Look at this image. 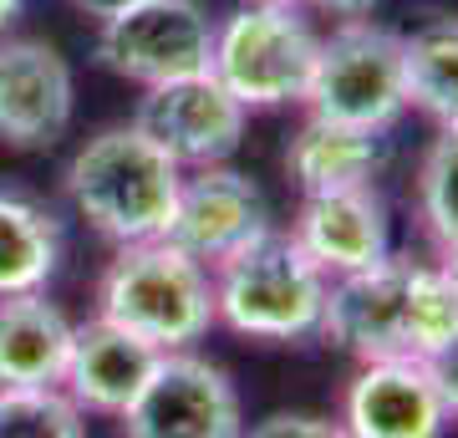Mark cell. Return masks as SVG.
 Wrapping results in <instances>:
<instances>
[{
    "label": "cell",
    "instance_id": "cell-1",
    "mask_svg": "<svg viewBox=\"0 0 458 438\" xmlns=\"http://www.w3.org/2000/svg\"><path fill=\"white\" fill-rule=\"evenodd\" d=\"M183 168L132 123L92 133L62 174L72 210L113 245L164 240L179 204Z\"/></svg>",
    "mask_w": 458,
    "mask_h": 438
},
{
    "label": "cell",
    "instance_id": "cell-2",
    "mask_svg": "<svg viewBox=\"0 0 458 438\" xmlns=\"http://www.w3.org/2000/svg\"><path fill=\"white\" fill-rule=\"evenodd\" d=\"M98 316L153 352H189L214 326V276L179 245H117L98 286Z\"/></svg>",
    "mask_w": 458,
    "mask_h": 438
},
{
    "label": "cell",
    "instance_id": "cell-3",
    "mask_svg": "<svg viewBox=\"0 0 458 438\" xmlns=\"http://www.w3.org/2000/svg\"><path fill=\"white\" fill-rule=\"evenodd\" d=\"M214 322L250 341L321 337L331 280L291 240V229H265L255 245L214 265Z\"/></svg>",
    "mask_w": 458,
    "mask_h": 438
},
{
    "label": "cell",
    "instance_id": "cell-4",
    "mask_svg": "<svg viewBox=\"0 0 458 438\" xmlns=\"http://www.w3.org/2000/svg\"><path fill=\"white\" fill-rule=\"evenodd\" d=\"M316 51H321V36L301 16V5L245 0L214 26L209 72L245 113L291 107V102H306Z\"/></svg>",
    "mask_w": 458,
    "mask_h": 438
},
{
    "label": "cell",
    "instance_id": "cell-5",
    "mask_svg": "<svg viewBox=\"0 0 458 438\" xmlns=\"http://www.w3.org/2000/svg\"><path fill=\"white\" fill-rule=\"evenodd\" d=\"M306 107L327 123L393 133L397 117L408 113L403 36L377 21H336V31L321 36V51H316Z\"/></svg>",
    "mask_w": 458,
    "mask_h": 438
},
{
    "label": "cell",
    "instance_id": "cell-6",
    "mask_svg": "<svg viewBox=\"0 0 458 438\" xmlns=\"http://www.w3.org/2000/svg\"><path fill=\"white\" fill-rule=\"evenodd\" d=\"M209 56L214 21L199 0H138L98 21V62L138 87H164L209 72Z\"/></svg>",
    "mask_w": 458,
    "mask_h": 438
},
{
    "label": "cell",
    "instance_id": "cell-7",
    "mask_svg": "<svg viewBox=\"0 0 458 438\" xmlns=\"http://www.w3.org/2000/svg\"><path fill=\"white\" fill-rule=\"evenodd\" d=\"M245 413L225 367L199 352H164L123 413V438H240Z\"/></svg>",
    "mask_w": 458,
    "mask_h": 438
},
{
    "label": "cell",
    "instance_id": "cell-8",
    "mask_svg": "<svg viewBox=\"0 0 458 438\" xmlns=\"http://www.w3.org/2000/svg\"><path fill=\"white\" fill-rule=\"evenodd\" d=\"M245 117L250 113L219 87L214 72H194L164 87H143L132 128L153 138L189 174V168H214L234 159L245 143Z\"/></svg>",
    "mask_w": 458,
    "mask_h": 438
},
{
    "label": "cell",
    "instance_id": "cell-9",
    "mask_svg": "<svg viewBox=\"0 0 458 438\" xmlns=\"http://www.w3.org/2000/svg\"><path fill=\"white\" fill-rule=\"evenodd\" d=\"M77 113V77L41 36H0V148L47 153Z\"/></svg>",
    "mask_w": 458,
    "mask_h": 438
},
{
    "label": "cell",
    "instance_id": "cell-10",
    "mask_svg": "<svg viewBox=\"0 0 458 438\" xmlns=\"http://www.w3.org/2000/svg\"><path fill=\"white\" fill-rule=\"evenodd\" d=\"M265 229H276L270 219V199L250 174L214 163V168H189L179 184V204L168 219V245H179L189 260H199L204 271L225 265L229 255H240L245 245H255Z\"/></svg>",
    "mask_w": 458,
    "mask_h": 438
},
{
    "label": "cell",
    "instance_id": "cell-11",
    "mask_svg": "<svg viewBox=\"0 0 458 438\" xmlns=\"http://www.w3.org/2000/svg\"><path fill=\"white\" fill-rule=\"evenodd\" d=\"M408 280L412 260L387 255L357 271V276L331 280L321 337L336 341L357 362H387L412 357V331H408Z\"/></svg>",
    "mask_w": 458,
    "mask_h": 438
},
{
    "label": "cell",
    "instance_id": "cell-12",
    "mask_svg": "<svg viewBox=\"0 0 458 438\" xmlns=\"http://www.w3.org/2000/svg\"><path fill=\"white\" fill-rule=\"evenodd\" d=\"M346 438H443L448 408L433 367L418 357L361 362L342 403Z\"/></svg>",
    "mask_w": 458,
    "mask_h": 438
},
{
    "label": "cell",
    "instance_id": "cell-13",
    "mask_svg": "<svg viewBox=\"0 0 458 438\" xmlns=\"http://www.w3.org/2000/svg\"><path fill=\"white\" fill-rule=\"evenodd\" d=\"M291 240L316 260V271L327 280L357 276L393 255V225H387V204L377 189L306 194L291 225Z\"/></svg>",
    "mask_w": 458,
    "mask_h": 438
},
{
    "label": "cell",
    "instance_id": "cell-14",
    "mask_svg": "<svg viewBox=\"0 0 458 438\" xmlns=\"http://www.w3.org/2000/svg\"><path fill=\"white\" fill-rule=\"evenodd\" d=\"M158 357H164V352L143 347V341L128 337L123 326L92 316V322H82L72 331V357H66V373H62V392L82 408V413L123 418Z\"/></svg>",
    "mask_w": 458,
    "mask_h": 438
},
{
    "label": "cell",
    "instance_id": "cell-15",
    "mask_svg": "<svg viewBox=\"0 0 458 438\" xmlns=\"http://www.w3.org/2000/svg\"><path fill=\"white\" fill-rule=\"evenodd\" d=\"M393 163V138L367 128H346L327 117H306L285 148V174L301 194L331 189H372V179Z\"/></svg>",
    "mask_w": 458,
    "mask_h": 438
},
{
    "label": "cell",
    "instance_id": "cell-16",
    "mask_svg": "<svg viewBox=\"0 0 458 438\" xmlns=\"http://www.w3.org/2000/svg\"><path fill=\"white\" fill-rule=\"evenodd\" d=\"M66 311L47 301V291L5 296L0 301V388H62L72 357Z\"/></svg>",
    "mask_w": 458,
    "mask_h": 438
},
{
    "label": "cell",
    "instance_id": "cell-17",
    "mask_svg": "<svg viewBox=\"0 0 458 438\" xmlns=\"http://www.w3.org/2000/svg\"><path fill=\"white\" fill-rule=\"evenodd\" d=\"M62 219L31 194L0 189V301L47 291L62 265Z\"/></svg>",
    "mask_w": 458,
    "mask_h": 438
},
{
    "label": "cell",
    "instance_id": "cell-18",
    "mask_svg": "<svg viewBox=\"0 0 458 438\" xmlns=\"http://www.w3.org/2000/svg\"><path fill=\"white\" fill-rule=\"evenodd\" d=\"M403 92L438 128H458V16H433L403 36Z\"/></svg>",
    "mask_w": 458,
    "mask_h": 438
},
{
    "label": "cell",
    "instance_id": "cell-19",
    "mask_svg": "<svg viewBox=\"0 0 458 438\" xmlns=\"http://www.w3.org/2000/svg\"><path fill=\"white\" fill-rule=\"evenodd\" d=\"M418 219L438 255L458 250V128H438L418 168Z\"/></svg>",
    "mask_w": 458,
    "mask_h": 438
},
{
    "label": "cell",
    "instance_id": "cell-20",
    "mask_svg": "<svg viewBox=\"0 0 458 438\" xmlns=\"http://www.w3.org/2000/svg\"><path fill=\"white\" fill-rule=\"evenodd\" d=\"M408 331L412 357L433 362L458 331V286L443 265H412L408 280Z\"/></svg>",
    "mask_w": 458,
    "mask_h": 438
},
{
    "label": "cell",
    "instance_id": "cell-21",
    "mask_svg": "<svg viewBox=\"0 0 458 438\" xmlns=\"http://www.w3.org/2000/svg\"><path fill=\"white\" fill-rule=\"evenodd\" d=\"M0 438H87V423L62 388H0Z\"/></svg>",
    "mask_w": 458,
    "mask_h": 438
},
{
    "label": "cell",
    "instance_id": "cell-22",
    "mask_svg": "<svg viewBox=\"0 0 458 438\" xmlns=\"http://www.w3.org/2000/svg\"><path fill=\"white\" fill-rule=\"evenodd\" d=\"M240 438H346V428L321 413H270V418L250 423Z\"/></svg>",
    "mask_w": 458,
    "mask_h": 438
},
{
    "label": "cell",
    "instance_id": "cell-23",
    "mask_svg": "<svg viewBox=\"0 0 458 438\" xmlns=\"http://www.w3.org/2000/svg\"><path fill=\"white\" fill-rule=\"evenodd\" d=\"M428 367H433V382H438V392H443L448 418H458V331H454V341L443 347L438 357L428 362Z\"/></svg>",
    "mask_w": 458,
    "mask_h": 438
},
{
    "label": "cell",
    "instance_id": "cell-24",
    "mask_svg": "<svg viewBox=\"0 0 458 438\" xmlns=\"http://www.w3.org/2000/svg\"><path fill=\"white\" fill-rule=\"evenodd\" d=\"M316 11H327L336 21H367L377 11V0H311Z\"/></svg>",
    "mask_w": 458,
    "mask_h": 438
},
{
    "label": "cell",
    "instance_id": "cell-25",
    "mask_svg": "<svg viewBox=\"0 0 458 438\" xmlns=\"http://www.w3.org/2000/svg\"><path fill=\"white\" fill-rule=\"evenodd\" d=\"M82 16H92V21H107V16H117V11H128V5H138V0H72Z\"/></svg>",
    "mask_w": 458,
    "mask_h": 438
},
{
    "label": "cell",
    "instance_id": "cell-26",
    "mask_svg": "<svg viewBox=\"0 0 458 438\" xmlns=\"http://www.w3.org/2000/svg\"><path fill=\"white\" fill-rule=\"evenodd\" d=\"M21 5H26V0H0V36L11 31V21L21 16Z\"/></svg>",
    "mask_w": 458,
    "mask_h": 438
},
{
    "label": "cell",
    "instance_id": "cell-27",
    "mask_svg": "<svg viewBox=\"0 0 458 438\" xmlns=\"http://www.w3.org/2000/svg\"><path fill=\"white\" fill-rule=\"evenodd\" d=\"M443 271H448V276H454V286H458V250H448V255H443Z\"/></svg>",
    "mask_w": 458,
    "mask_h": 438
},
{
    "label": "cell",
    "instance_id": "cell-28",
    "mask_svg": "<svg viewBox=\"0 0 458 438\" xmlns=\"http://www.w3.org/2000/svg\"><path fill=\"white\" fill-rule=\"evenodd\" d=\"M276 5H301V0H276Z\"/></svg>",
    "mask_w": 458,
    "mask_h": 438
}]
</instances>
